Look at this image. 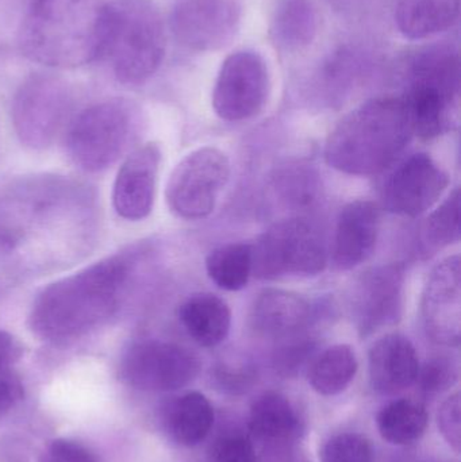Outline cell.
<instances>
[{
	"instance_id": "d6a6232c",
	"label": "cell",
	"mask_w": 461,
	"mask_h": 462,
	"mask_svg": "<svg viewBox=\"0 0 461 462\" xmlns=\"http://www.w3.org/2000/svg\"><path fill=\"white\" fill-rule=\"evenodd\" d=\"M460 393H455L441 403L438 411V426L447 444L456 453L461 449Z\"/></svg>"
},
{
	"instance_id": "3957f363",
	"label": "cell",
	"mask_w": 461,
	"mask_h": 462,
	"mask_svg": "<svg viewBox=\"0 0 461 462\" xmlns=\"http://www.w3.org/2000/svg\"><path fill=\"white\" fill-rule=\"evenodd\" d=\"M413 135L402 97H376L336 125L325 143V162L346 175H379L395 164Z\"/></svg>"
},
{
	"instance_id": "ba28073f",
	"label": "cell",
	"mask_w": 461,
	"mask_h": 462,
	"mask_svg": "<svg viewBox=\"0 0 461 462\" xmlns=\"http://www.w3.org/2000/svg\"><path fill=\"white\" fill-rule=\"evenodd\" d=\"M232 175L229 157L221 149L202 146L179 162L168 179L165 199L172 213L189 221L207 218Z\"/></svg>"
},
{
	"instance_id": "e0dca14e",
	"label": "cell",
	"mask_w": 461,
	"mask_h": 462,
	"mask_svg": "<svg viewBox=\"0 0 461 462\" xmlns=\"http://www.w3.org/2000/svg\"><path fill=\"white\" fill-rule=\"evenodd\" d=\"M381 231V208L370 200L344 206L336 225L330 261L336 271H352L373 257Z\"/></svg>"
},
{
	"instance_id": "5b68a950",
	"label": "cell",
	"mask_w": 461,
	"mask_h": 462,
	"mask_svg": "<svg viewBox=\"0 0 461 462\" xmlns=\"http://www.w3.org/2000/svg\"><path fill=\"white\" fill-rule=\"evenodd\" d=\"M165 54V30L159 14L143 0H118L100 59L124 84H141L156 73Z\"/></svg>"
},
{
	"instance_id": "9c48e42d",
	"label": "cell",
	"mask_w": 461,
	"mask_h": 462,
	"mask_svg": "<svg viewBox=\"0 0 461 462\" xmlns=\"http://www.w3.org/2000/svg\"><path fill=\"white\" fill-rule=\"evenodd\" d=\"M122 380L148 393H172L191 384L200 372V360L187 347L160 339L130 345L119 366Z\"/></svg>"
},
{
	"instance_id": "484cf974",
	"label": "cell",
	"mask_w": 461,
	"mask_h": 462,
	"mask_svg": "<svg viewBox=\"0 0 461 462\" xmlns=\"http://www.w3.org/2000/svg\"><path fill=\"white\" fill-rule=\"evenodd\" d=\"M429 422L427 407L410 398L390 402L379 411L376 426L384 441L397 447L413 444L425 434Z\"/></svg>"
},
{
	"instance_id": "6da1fadb",
	"label": "cell",
	"mask_w": 461,
	"mask_h": 462,
	"mask_svg": "<svg viewBox=\"0 0 461 462\" xmlns=\"http://www.w3.org/2000/svg\"><path fill=\"white\" fill-rule=\"evenodd\" d=\"M137 250L103 258L41 290L32 301L29 326L43 341H75L100 328L121 309Z\"/></svg>"
},
{
	"instance_id": "44dd1931",
	"label": "cell",
	"mask_w": 461,
	"mask_h": 462,
	"mask_svg": "<svg viewBox=\"0 0 461 462\" xmlns=\"http://www.w3.org/2000/svg\"><path fill=\"white\" fill-rule=\"evenodd\" d=\"M179 319L198 345L216 347L229 336L232 310L224 299L214 293H195L181 304Z\"/></svg>"
},
{
	"instance_id": "ffe728a7",
	"label": "cell",
	"mask_w": 461,
	"mask_h": 462,
	"mask_svg": "<svg viewBox=\"0 0 461 462\" xmlns=\"http://www.w3.org/2000/svg\"><path fill=\"white\" fill-rule=\"evenodd\" d=\"M249 430L252 437L265 447H284L302 439L305 423L287 396L270 391L252 404Z\"/></svg>"
},
{
	"instance_id": "4dcf8cb0",
	"label": "cell",
	"mask_w": 461,
	"mask_h": 462,
	"mask_svg": "<svg viewBox=\"0 0 461 462\" xmlns=\"http://www.w3.org/2000/svg\"><path fill=\"white\" fill-rule=\"evenodd\" d=\"M254 439L241 431L222 434L211 445L208 452L210 462H257Z\"/></svg>"
},
{
	"instance_id": "7402d4cb",
	"label": "cell",
	"mask_w": 461,
	"mask_h": 462,
	"mask_svg": "<svg viewBox=\"0 0 461 462\" xmlns=\"http://www.w3.org/2000/svg\"><path fill=\"white\" fill-rule=\"evenodd\" d=\"M460 15V0H397L395 23L410 40H425L451 29Z\"/></svg>"
},
{
	"instance_id": "836d02e7",
	"label": "cell",
	"mask_w": 461,
	"mask_h": 462,
	"mask_svg": "<svg viewBox=\"0 0 461 462\" xmlns=\"http://www.w3.org/2000/svg\"><path fill=\"white\" fill-rule=\"evenodd\" d=\"M41 462H97L94 453L72 439H59L51 441L43 452Z\"/></svg>"
},
{
	"instance_id": "2e32d148",
	"label": "cell",
	"mask_w": 461,
	"mask_h": 462,
	"mask_svg": "<svg viewBox=\"0 0 461 462\" xmlns=\"http://www.w3.org/2000/svg\"><path fill=\"white\" fill-rule=\"evenodd\" d=\"M160 162L161 151L153 143L138 146L124 159L113 191L114 208L121 218L138 222L152 213Z\"/></svg>"
},
{
	"instance_id": "4316f807",
	"label": "cell",
	"mask_w": 461,
	"mask_h": 462,
	"mask_svg": "<svg viewBox=\"0 0 461 462\" xmlns=\"http://www.w3.org/2000/svg\"><path fill=\"white\" fill-rule=\"evenodd\" d=\"M206 271L211 282L221 290H244L252 277L251 244L232 242L211 250L206 258Z\"/></svg>"
},
{
	"instance_id": "d6986e66",
	"label": "cell",
	"mask_w": 461,
	"mask_h": 462,
	"mask_svg": "<svg viewBox=\"0 0 461 462\" xmlns=\"http://www.w3.org/2000/svg\"><path fill=\"white\" fill-rule=\"evenodd\" d=\"M310 320V303L300 293L278 288L262 291L249 311V325L257 336L281 341L302 334Z\"/></svg>"
},
{
	"instance_id": "8fae6325",
	"label": "cell",
	"mask_w": 461,
	"mask_h": 462,
	"mask_svg": "<svg viewBox=\"0 0 461 462\" xmlns=\"http://www.w3.org/2000/svg\"><path fill=\"white\" fill-rule=\"evenodd\" d=\"M268 94L270 75L263 57L251 51H235L219 69L213 108L224 121H246L264 108Z\"/></svg>"
},
{
	"instance_id": "cb8c5ba5",
	"label": "cell",
	"mask_w": 461,
	"mask_h": 462,
	"mask_svg": "<svg viewBox=\"0 0 461 462\" xmlns=\"http://www.w3.org/2000/svg\"><path fill=\"white\" fill-rule=\"evenodd\" d=\"M318 29L311 0H276L271 18V37L278 48L297 51L313 42Z\"/></svg>"
},
{
	"instance_id": "52a82bcc",
	"label": "cell",
	"mask_w": 461,
	"mask_h": 462,
	"mask_svg": "<svg viewBox=\"0 0 461 462\" xmlns=\"http://www.w3.org/2000/svg\"><path fill=\"white\" fill-rule=\"evenodd\" d=\"M251 247L252 273L262 280L317 276L329 263L321 233L305 219L272 225Z\"/></svg>"
},
{
	"instance_id": "8d00e7d4",
	"label": "cell",
	"mask_w": 461,
	"mask_h": 462,
	"mask_svg": "<svg viewBox=\"0 0 461 462\" xmlns=\"http://www.w3.org/2000/svg\"><path fill=\"white\" fill-rule=\"evenodd\" d=\"M23 355L21 342L7 331L0 330V368L13 366Z\"/></svg>"
},
{
	"instance_id": "d4e9b609",
	"label": "cell",
	"mask_w": 461,
	"mask_h": 462,
	"mask_svg": "<svg viewBox=\"0 0 461 462\" xmlns=\"http://www.w3.org/2000/svg\"><path fill=\"white\" fill-rule=\"evenodd\" d=\"M359 371L356 353L349 345H333L316 357L309 366V384L318 395L336 396L351 385Z\"/></svg>"
},
{
	"instance_id": "f546056e",
	"label": "cell",
	"mask_w": 461,
	"mask_h": 462,
	"mask_svg": "<svg viewBox=\"0 0 461 462\" xmlns=\"http://www.w3.org/2000/svg\"><path fill=\"white\" fill-rule=\"evenodd\" d=\"M321 462H375L373 448L362 434L341 433L325 442Z\"/></svg>"
},
{
	"instance_id": "4fadbf2b",
	"label": "cell",
	"mask_w": 461,
	"mask_h": 462,
	"mask_svg": "<svg viewBox=\"0 0 461 462\" xmlns=\"http://www.w3.org/2000/svg\"><path fill=\"white\" fill-rule=\"evenodd\" d=\"M405 266L383 263L365 271L355 282L351 311L362 338L398 325L405 306Z\"/></svg>"
},
{
	"instance_id": "5bb4252c",
	"label": "cell",
	"mask_w": 461,
	"mask_h": 462,
	"mask_svg": "<svg viewBox=\"0 0 461 462\" xmlns=\"http://www.w3.org/2000/svg\"><path fill=\"white\" fill-rule=\"evenodd\" d=\"M243 0H179L171 16L176 41L195 51H218L235 37Z\"/></svg>"
},
{
	"instance_id": "30bf717a",
	"label": "cell",
	"mask_w": 461,
	"mask_h": 462,
	"mask_svg": "<svg viewBox=\"0 0 461 462\" xmlns=\"http://www.w3.org/2000/svg\"><path fill=\"white\" fill-rule=\"evenodd\" d=\"M72 97L67 84L49 76H35L16 92L13 122L16 135L30 149L53 143L70 113Z\"/></svg>"
},
{
	"instance_id": "603a6c76",
	"label": "cell",
	"mask_w": 461,
	"mask_h": 462,
	"mask_svg": "<svg viewBox=\"0 0 461 462\" xmlns=\"http://www.w3.org/2000/svg\"><path fill=\"white\" fill-rule=\"evenodd\" d=\"M214 409L203 393L192 391L171 402L165 409L164 425L176 444L192 448L205 441L213 429Z\"/></svg>"
},
{
	"instance_id": "83f0119b",
	"label": "cell",
	"mask_w": 461,
	"mask_h": 462,
	"mask_svg": "<svg viewBox=\"0 0 461 462\" xmlns=\"http://www.w3.org/2000/svg\"><path fill=\"white\" fill-rule=\"evenodd\" d=\"M424 241L430 249H444L460 241V189L456 187L430 213L424 225Z\"/></svg>"
},
{
	"instance_id": "277c9868",
	"label": "cell",
	"mask_w": 461,
	"mask_h": 462,
	"mask_svg": "<svg viewBox=\"0 0 461 462\" xmlns=\"http://www.w3.org/2000/svg\"><path fill=\"white\" fill-rule=\"evenodd\" d=\"M408 91L402 97L411 129L422 140H435L457 122L460 62L456 51L444 46L425 49L411 59Z\"/></svg>"
},
{
	"instance_id": "f1b7e54d",
	"label": "cell",
	"mask_w": 461,
	"mask_h": 462,
	"mask_svg": "<svg viewBox=\"0 0 461 462\" xmlns=\"http://www.w3.org/2000/svg\"><path fill=\"white\" fill-rule=\"evenodd\" d=\"M459 380V364L449 356H435L420 365L416 384L428 396L440 395Z\"/></svg>"
},
{
	"instance_id": "8992f818",
	"label": "cell",
	"mask_w": 461,
	"mask_h": 462,
	"mask_svg": "<svg viewBox=\"0 0 461 462\" xmlns=\"http://www.w3.org/2000/svg\"><path fill=\"white\" fill-rule=\"evenodd\" d=\"M137 127V110L132 103L124 99L97 103L70 124L68 154L80 170L102 172L126 153Z\"/></svg>"
},
{
	"instance_id": "ac0fdd59",
	"label": "cell",
	"mask_w": 461,
	"mask_h": 462,
	"mask_svg": "<svg viewBox=\"0 0 461 462\" xmlns=\"http://www.w3.org/2000/svg\"><path fill=\"white\" fill-rule=\"evenodd\" d=\"M420 358L413 342L400 333L384 334L368 353L371 387L395 395L416 384Z\"/></svg>"
},
{
	"instance_id": "d590c367",
	"label": "cell",
	"mask_w": 461,
	"mask_h": 462,
	"mask_svg": "<svg viewBox=\"0 0 461 462\" xmlns=\"http://www.w3.org/2000/svg\"><path fill=\"white\" fill-rule=\"evenodd\" d=\"M21 379L11 366L0 368V418L7 415L23 399Z\"/></svg>"
},
{
	"instance_id": "7a4b0ae2",
	"label": "cell",
	"mask_w": 461,
	"mask_h": 462,
	"mask_svg": "<svg viewBox=\"0 0 461 462\" xmlns=\"http://www.w3.org/2000/svg\"><path fill=\"white\" fill-rule=\"evenodd\" d=\"M116 2L35 0L22 24V51L53 68H76L100 59Z\"/></svg>"
},
{
	"instance_id": "e575fe53",
	"label": "cell",
	"mask_w": 461,
	"mask_h": 462,
	"mask_svg": "<svg viewBox=\"0 0 461 462\" xmlns=\"http://www.w3.org/2000/svg\"><path fill=\"white\" fill-rule=\"evenodd\" d=\"M216 379L225 390H245L254 380V369L249 364H224L217 368Z\"/></svg>"
},
{
	"instance_id": "1f68e13d",
	"label": "cell",
	"mask_w": 461,
	"mask_h": 462,
	"mask_svg": "<svg viewBox=\"0 0 461 462\" xmlns=\"http://www.w3.org/2000/svg\"><path fill=\"white\" fill-rule=\"evenodd\" d=\"M316 350V341L302 334L283 339L273 355V366L283 376H292L310 360Z\"/></svg>"
},
{
	"instance_id": "9a60e30c",
	"label": "cell",
	"mask_w": 461,
	"mask_h": 462,
	"mask_svg": "<svg viewBox=\"0 0 461 462\" xmlns=\"http://www.w3.org/2000/svg\"><path fill=\"white\" fill-rule=\"evenodd\" d=\"M460 255L438 263L428 277L421 298V318L427 336L441 346L457 347L461 337Z\"/></svg>"
},
{
	"instance_id": "7c38bea8",
	"label": "cell",
	"mask_w": 461,
	"mask_h": 462,
	"mask_svg": "<svg viewBox=\"0 0 461 462\" xmlns=\"http://www.w3.org/2000/svg\"><path fill=\"white\" fill-rule=\"evenodd\" d=\"M449 176L428 153H413L401 160L384 179L382 208L397 216H422L446 194Z\"/></svg>"
}]
</instances>
